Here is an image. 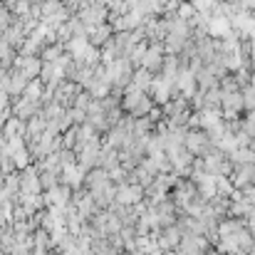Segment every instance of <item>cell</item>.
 <instances>
[{
  "mask_svg": "<svg viewBox=\"0 0 255 255\" xmlns=\"http://www.w3.org/2000/svg\"><path fill=\"white\" fill-rule=\"evenodd\" d=\"M141 193H139V188H122V193H119V201L122 203H131V201H136Z\"/></svg>",
  "mask_w": 255,
  "mask_h": 255,
  "instance_id": "obj_5",
  "label": "cell"
},
{
  "mask_svg": "<svg viewBox=\"0 0 255 255\" xmlns=\"http://www.w3.org/2000/svg\"><path fill=\"white\" fill-rule=\"evenodd\" d=\"M154 89H156V99H159V102H166V99H169V85L156 82V85H154Z\"/></svg>",
  "mask_w": 255,
  "mask_h": 255,
  "instance_id": "obj_7",
  "label": "cell"
},
{
  "mask_svg": "<svg viewBox=\"0 0 255 255\" xmlns=\"http://www.w3.org/2000/svg\"><path fill=\"white\" fill-rule=\"evenodd\" d=\"M99 3H109V0H99Z\"/></svg>",
  "mask_w": 255,
  "mask_h": 255,
  "instance_id": "obj_9",
  "label": "cell"
},
{
  "mask_svg": "<svg viewBox=\"0 0 255 255\" xmlns=\"http://www.w3.org/2000/svg\"><path fill=\"white\" fill-rule=\"evenodd\" d=\"M18 67H20V72L30 80V77H35L38 72H42V62L40 60H35L33 55H23L20 60H18Z\"/></svg>",
  "mask_w": 255,
  "mask_h": 255,
  "instance_id": "obj_1",
  "label": "cell"
},
{
  "mask_svg": "<svg viewBox=\"0 0 255 255\" xmlns=\"http://www.w3.org/2000/svg\"><path fill=\"white\" fill-rule=\"evenodd\" d=\"M67 198H70V191H67L65 186H52V188H50V193L45 196V203H50V206H60V208H65V203H67Z\"/></svg>",
  "mask_w": 255,
  "mask_h": 255,
  "instance_id": "obj_2",
  "label": "cell"
},
{
  "mask_svg": "<svg viewBox=\"0 0 255 255\" xmlns=\"http://www.w3.org/2000/svg\"><path fill=\"white\" fill-rule=\"evenodd\" d=\"M178 87L186 92V94H191L193 92V72H181V77H178Z\"/></svg>",
  "mask_w": 255,
  "mask_h": 255,
  "instance_id": "obj_4",
  "label": "cell"
},
{
  "mask_svg": "<svg viewBox=\"0 0 255 255\" xmlns=\"http://www.w3.org/2000/svg\"><path fill=\"white\" fill-rule=\"evenodd\" d=\"M35 99H30V97H25L20 104H18V109H15V114L20 117V119H25V117H33V112H35Z\"/></svg>",
  "mask_w": 255,
  "mask_h": 255,
  "instance_id": "obj_3",
  "label": "cell"
},
{
  "mask_svg": "<svg viewBox=\"0 0 255 255\" xmlns=\"http://www.w3.org/2000/svg\"><path fill=\"white\" fill-rule=\"evenodd\" d=\"M40 82H42V80H35V82H30V85L25 87V97H30V99H38V97H40Z\"/></svg>",
  "mask_w": 255,
  "mask_h": 255,
  "instance_id": "obj_6",
  "label": "cell"
},
{
  "mask_svg": "<svg viewBox=\"0 0 255 255\" xmlns=\"http://www.w3.org/2000/svg\"><path fill=\"white\" fill-rule=\"evenodd\" d=\"M211 30H213V35H225V30H228V23H225V20H213Z\"/></svg>",
  "mask_w": 255,
  "mask_h": 255,
  "instance_id": "obj_8",
  "label": "cell"
}]
</instances>
